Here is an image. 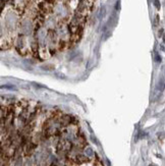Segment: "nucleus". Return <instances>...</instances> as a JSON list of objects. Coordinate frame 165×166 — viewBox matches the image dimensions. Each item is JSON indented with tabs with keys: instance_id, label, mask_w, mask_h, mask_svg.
I'll return each mask as SVG.
<instances>
[{
	"instance_id": "1",
	"label": "nucleus",
	"mask_w": 165,
	"mask_h": 166,
	"mask_svg": "<svg viewBox=\"0 0 165 166\" xmlns=\"http://www.w3.org/2000/svg\"><path fill=\"white\" fill-rule=\"evenodd\" d=\"M154 5H155V7L157 9H160V7H161L160 1H159V0H154Z\"/></svg>"
},
{
	"instance_id": "2",
	"label": "nucleus",
	"mask_w": 165,
	"mask_h": 166,
	"mask_svg": "<svg viewBox=\"0 0 165 166\" xmlns=\"http://www.w3.org/2000/svg\"><path fill=\"white\" fill-rule=\"evenodd\" d=\"M155 60L157 61L158 63H159V62H161V57H160V55H159L158 53H156V54H155Z\"/></svg>"
},
{
	"instance_id": "3",
	"label": "nucleus",
	"mask_w": 165,
	"mask_h": 166,
	"mask_svg": "<svg viewBox=\"0 0 165 166\" xmlns=\"http://www.w3.org/2000/svg\"><path fill=\"white\" fill-rule=\"evenodd\" d=\"M105 11H106V9H105V7H103L101 8V14H100V17H102V16H104L105 15Z\"/></svg>"
},
{
	"instance_id": "4",
	"label": "nucleus",
	"mask_w": 165,
	"mask_h": 166,
	"mask_svg": "<svg viewBox=\"0 0 165 166\" xmlns=\"http://www.w3.org/2000/svg\"><path fill=\"white\" fill-rule=\"evenodd\" d=\"M115 9H116V10H119V9H120V1H117V2H116Z\"/></svg>"
},
{
	"instance_id": "5",
	"label": "nucleus",
	"mask_w": 165,
	"mask_h": 166,
	"mask_svg": "<svg viewBox=\"0 0 165 166\" xmlns=\"http://www.w3.org/2000/svg\"><path fill=\"white\" fill-rule=\"evenodd\" d=\"M162 34H163V29H161L159 31V37H162Z\"/></svg>"
},
{
	"instance_id": "6",
	"label": "nucleus",
	"mask_w": 165,
	"mask_h": 166,
	"mask_svg": "<svg viewBox=\"0 0 165 166\" xmlns=\"http://www.w3.org/2000/svg\"><path fill=\"white\" fill-rule=\"evenodd\" d=\"M163 42L165 43V34H164V35H163Z\"/></svg>"
},
{
	"instance_id": "7",
	"label": "nucleus",
	"mask_w": 165,
	"mask_h": 166,
	"mask_svg": "<svg viewBox=\"0 0 165 166\" xmlns=\"http://www.w3.org/2000/svg\"><path fill=\"white\" fill-rule=\"evenodd\" d=\"M149 166H156V165H153V164H151V165H149Z\"/></svg>"
}]
</instances>
